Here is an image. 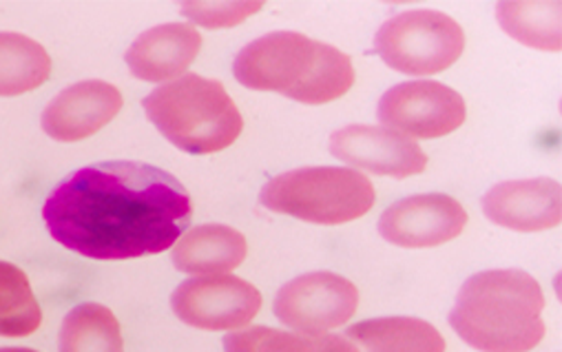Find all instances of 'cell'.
I'll return each instance as SVG.
<instances>
[{
	"mask_svg": "<svg viewBox=\"0 0 562 352\" xmlns=\"http://www.w3.org/2000/svg\"><path fill=\"white\" fill-rule=\"evenodd\" d=\"M359 308L357 286L328 271L295 277L274 297V317L295 330L322 334L339 328L355 317Z\"/></svg>",
	"mask_w": 562,
	"mask_h": 352,
	"instance_id": "cell-8",
	"label": "cell"
},
{
	"mask_svg": "<svg viewBox=\"0 0 562 352\" xmlns=\"http://www.w3.org/2000/svg\"><path fill=\"white\" fill-rule=\"evenodd\" d=\"M468 211L446 193H424L394 202L379 219L381 238L401 249L441 247L465 230Z\"/></svg>",
	"mask_w": 562,
	"mask_h": 352,
	"instance_id": "cell-10",
	"label": "cell"
},
{
	"mask_svg": "<svg viewBox=\"0 0 562 352\" xmlns=\"http://www.w3.org/2000/svg\"><path fill=\"white\" fill-rule=\"evenodd\" d=\"M263 5L261 3H182L180 12L195 25L217 30V27H233L257 14Z\"/></svg>",
	"mask_w": 562,
	"mask_h": 352,
	"instance_id": "cell-22",
	"label": "cell"
},
{
	"mask_svg": "<svg viewBox=\"0 0 562 352\" xmlns=\"http://www.w3.org/2000/svg\"><path fill=\"white\" fill-rule=\"evenodd\" d=\"M246 238L226 224H202L176 242L173 264L189 275H226L246 260Z\"/></svg>",
	"mask_w": 562,
	"mask_h": 352,
	"instance_id": "cell-15",
	"label": "cell"
},
{
	"mask_svg": "<svg viewBox=\"0 0 562 352\" xmlns=\"http://www.w3.org/2000/svg\"><path fill=\"white\" fill-rule=\"evenodd\" d=\"M374 49L387 67L401 73L435 76L463 56L465 32L441 12H405L379 27Z\"/></svg>",
	"mask_w": 562,
	"mask_h": 352,
	"instance_id": "cell-6",
	"label": "cell"
},
{
	"mask_svg": "<svg viewBox=\"0 0 562 352\" xmlns=\"http://www.w3.org/2000/svg\"><path fill=\"white\" fill-rule=\"evenodd\" d=\"M202 49V34L193 25L167 23L139 34L124 60L131 73L145 82H167L184 76Z\"/></svg>",
	"mask_w": 562,
	"mask_h": 352,
	"instance_id": "cell-14",
	"label": "cell"
},
{
	"mask_svg": "<svg viewBox=\"0 0 562 352\" xmlns=\"http://www.w3.org/2000/svg\"><path fill=\"white\" fill-rule=\"evenodd\" d=\"M483 213L509 230H549L562 219V189L551 178L501 182L485 193Z\"/></svg>",
	"mask_w": 562,
	"mask_h": 352,
	"instance_id": "cell-13",
	"label": "cell"
},
{
	"mask_svg": "<svg viewBox=\"0 0 562 352\" xmlns=\"http://www.w3.org/2000/svg\"><path fill=\"white\" fill-rule=\"evenodd\" d=\"M224 352H359V348L341 334H308L252 326L226 334Z\"/></svg>",
	"mask_w": 562,
	"mask_h": 352,
	"instance_id": "cell-18",
	"label": "cell"
},
{
	"mask_svg": "<svg viewBox=\"0 0 562 352\" xmlns=\"http://www.w3.org/2000/svg\"><path fill=\"white\" fill-rule=\"evenodd\" d=\"M376 117L383 127L401 136L432 140L457 132L465 123L468 104L459 91L443 82H401L381 95Z\"/></svg>",
	"mask_w": 562,
	"mask_h": 352,
	"instance_id": "cell-7",
	"label": "cell"
},
{
	"mask_svg": "<svg viewBox=\"0 0 562 352\" xmlns=\"http://www.w3.org/2000/svg\"><path fill=\"white\" fill-rule=\"evenodd\" d=\"M0 352H36L32 348H0Z\"/></svg>",
	"mask_w": 562,
	"mask_h": 352,
	"instance_id": "cell-23",
	"label": "cell"
},
{
	"mask_svg": "<svg viewBox=\"0 0 562 352\" xmlns=\"http://www.w3.org/2000/svg\"><path fill=\"white\" fill-rule=\"evenodd\" d=\"M560 10L558 0L555 3L518 0V3H498L496 19L509 38L540 52H560Z\"/></svg>",
	"mask_w": 562,
	"mask_h": 352,
	"instance_id": "cell-20",
	"label": "cell"
},
{
	"mask_svg": "<svg viewBox=\"0 0 562 352\" xmlns=\"http://www.w3.org/2000/svg\"><path fill=\"white\" fill-rule=\"evenodd\" d=\"M235 78L252 91H274L304 104H326L355 84L350 56L297 32H272L248 43L233 63Z\"/></svg>",
	"mask_w": 562,
	"mask_h": 352,
	"instance_id": "cell-3",
	"label": "cell"
},
{
	"mask_svg": "<svg viewBox=\"0 0 562 352\" xmlns=\"http://www.w3.org/2000/svg\"><path fill=\"white\" fill-rule=\"evenodd\" d=\"M52 238L91 260H135L176 247L193 219L184 184L143 162H100L78 169L45 200Z\"/></svg>",
	"mask_w": 562,
	"mask_h": 352,
	"instance_id": "cell-1",
	"label": "cell"
},
{
	"mask_svg": "<svg viewBox=\"0 0 562 352\" xmlns=\"http://www.w3.org/2000/svg\"><path fill=\"white\" fill-rule=\"evenodd\" d=\"M52 76V58L47 49L14 32H0V95H23Z\"/></svg>",
	"mask_w": 562,
	"mask_h": 352,
	"instance_id": "cell-17",
	"label": "cell"
},
{
	"mask_svg": "<svg viewBox=\"0 0 562 352\" xmlns=\"http://www.w3.org/2000/svg\"><path fill=\"white\" fill-rule=\"evenodd\" d=\"M60 352H124V339L115 315L102 304H80L63 321Z\"/></svg>",
	"mask_w": 562,
	"mask_h": 352,
	"instance_id": "cell-19",
	"label": "cell"
},
{
	"mask_svg": "<svg viewBox=\"0 0 562 352\" xmlns=\"http://www.w3.org/2000/svg\"><path fill=\"white\" fill-rule=\"evenodd\" d=\"M376 193L368 175L344 167H306L263 184L261 206L311 224L337 226L363 217Z\"/></svg>",
	"mask_w": 562,
	"mask_h": 352,
	"instance_id": "cell-5",
	"label": "cell"
},
{
	"mask_svg": "<svg viewBox=\"0 0 562 352\" xmlns=\"http://www.w3.org/2000/svg\"><path fill=\"white\" fill-rule=\"evenodd\" d=\"M544 295L525 271H485L459 291L450 326L481 352H529L544 337Z\"/></svg>",
	"mask_w": 562,
	"mask_h": 352,
	"instance_id": "cell-2",
	"label": "cell"
},
{
	"mask_svg": "<svg viewBox=\"0 0 562 352\" xmlns=\"http://www.w3.org/2000/svg\"><path fill=\"white\" fill-rule=\"evenodd\" d=\"M330 154L357 171L363 169L396 180L424 173L428 167L424 149L387 127H344L330 136Z\"/></svg>",
	"mask_w": 562,
	"mask_h": 352,
	"instance_id": "cell-11",
	"label": "cell"
},
{
	"mask_svg": "<svg viewBox=\"0 0 562 352\" xmlns=\"http://www.w3.org/2000/svg\"><path fill=\"white\" fill-rule=\"evenodd\" d=\"M122 109V93L104 80H85L60 91L43 111V132L58 143H78L104 129Z\"/></svg>",
	"mask_w": 562,
	"mask_h": 352,
	"instance_id": "cell-12",
	"label": "cell"
},
{
	"mask_svg": "<svg viewBox=\"0 0 562 352\" xmlns=\"http://www.w3.org/2000/svg\"><path fill=\"white\" fill-rule=\"evenodd\" d=\"M143 106L158 132L191 156L224 151L244 129L241 113L224 84L198 73H184L154 89Z\"/></svg>",
	"mask_w": 562,
	"mask_h": 352,
	"instance_id": "cell-4",
	"label": "cell"
},
{
	"mask_svg": "<svg viewBox=\"0 0 562 352\" xmlns=\"http://www.w3.org/2000/svg\"><path fill=\"white\" fill-rule=\"evenodd\" d=\"M346 337L359 352H446L443 334L416 317H379L355 323Z\"/></svg>",
	"mask_w": 562,
	"mask_h": 352,
	"instance_id": "cell-16",
	"label": "cell"
},
{
	"mask_svg": "<svg viewBox=\"0 0 562 352\" xmlns=\"http://www.w3.org/2000/svg\"><path fill=\"white\" fill-rule=\"evenodd\" d=\"M173 313L202 330H237L261 308V293L235 275H206L182 282L171 295Z\"/></svg>",
	"mask_w": 562,
	"mask_h": 352,
	"instance_id": "cell-9",
	"label": "cell"
},
{
	"mask_svg": "<svg viewBox=\"0 0 562 352\" xmlns=\"http://www.w3.org/2000/svg\"><path fill=\"white\" fill-rule=\"evenodd\" d=\"M41 323L43 310L30 277L19 266L0 262V337H27Z\"/></svg>",
	"mask_w": 562,
	"mask_h": 352,
	"instance_id": "cell-21",
	"label": "cell"
}]
</instances>
